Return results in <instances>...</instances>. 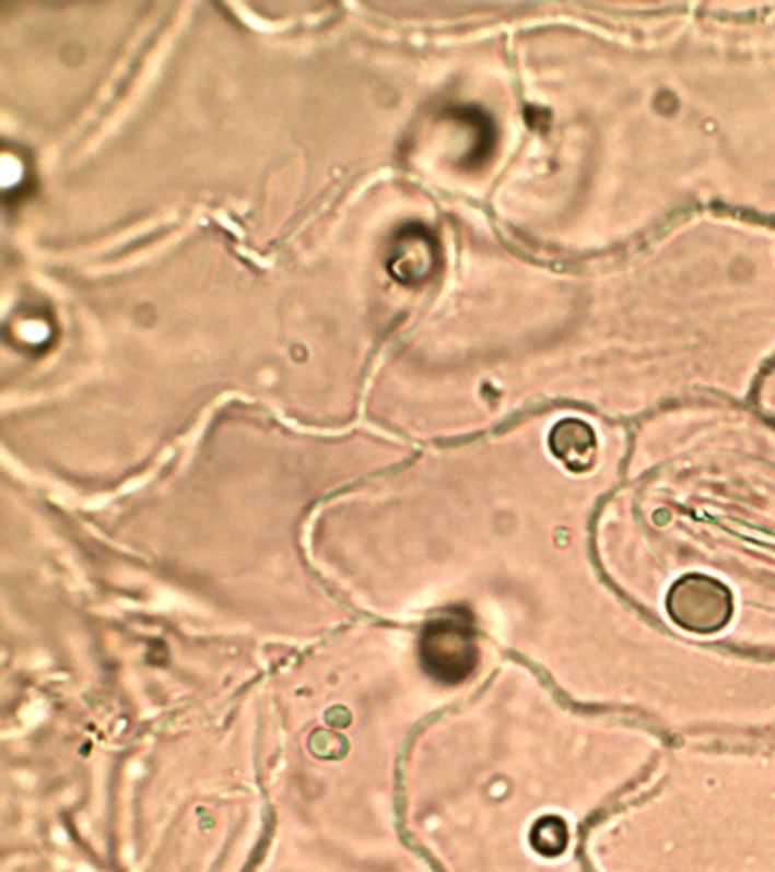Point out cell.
Returning <instances> with one entry per match:
<instances>
[{
  "mask_svg": "<svg viewBox=\"0 0 775 872\" xmlns=\"http://www.w3.org/2000/svg\"><path fill=\"white\" fill-rule=\"evenodd\" d=\"M419 655L425 673L446 684L462 682L475 665L471 632L457 618H437L425 625Z\"/></svg>",
  "mask_w": 775,
  "mask_h": 872,
  "instance_id": "obj_2",
  "label": "cell"
},
{
  "mask_svg": "<svg viewBox=\"0 0 775 872\" xmlns=\"http://www.w3.org/2000/svg\"><path fill=\"white\" fill-rule=\"evenodd\" d=\"M591 446H594V434H587L580 441L578 439L573 441V439H568V434L562 425H557V429L553 432V450L564 459H568L573 450H576V457H587Z\"/></svg>",
  "mask_w": 775,
  "mask_h": 872,
  "instance_id": "obj_3",
  "label": "cell"
},
{
  "mask_svg": "<svg viewBox=\"0 0 775 872\" xmlns=\"http://www.w3.org/2000/svg\"><path fill=\"white\" fill-rule=\"evenodd\" d=\"M667 612L671 621L686 632L714 634L732 616V596L721 581L689 575L669 591Z\"/></svg>",
  "mask_w": 775,
  "mask_h": 872,
  "instance_id": "obj_1",
  "label": "cell"
}]
</instances>
